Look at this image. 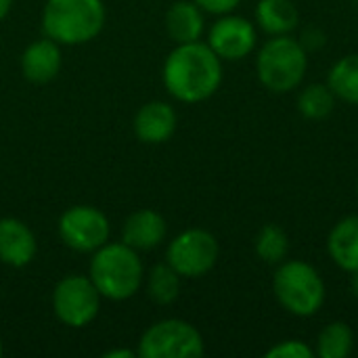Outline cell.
Here are the masks:
<instances>
[{"label":"cell","instance_id":"cell-22","mask_svg":"<svg viewBox=\"0 0 358 358\" xmlns=\"http://www.w3.org/2000/svg\"><path fill=\"white\" fill-rule=\"evenodd\" d=\"M180 275L168 264H155L147 277V294L155 304H172L180 294Z\"/></svg>","mask_w":358,"mask_h":358},{"label":"cell","instance_id":"cell-5","mask_svg":"<svg viewBox=\"0 0 358 358\" xmlns=\"http://www.w3.org/2000/svg\"><path fill=\"white\" fill-rule=\"evenodd\" d=\"M273 292L283 310L300 319L315 317L327 298L321 273L304 260H285L277 264Z\"/></svg>","mask_w":358,"mask_h":358},{"label":"cell","instance_id":"cell-28","mask_svg":"<svg viewBox=\"0 0 358 358\" xmlns=\"http://www.w3.org/2000/svg\"><path fill=\"white\" fill-rule=\"evenodd\" d=\"M0 355H2V340H0Z\"/></svg>","mask_w":358,"mask_h":358},{"label":"cell","instance_id":"cell-23","mask_svg":"<svg viewBox=\"0 0 358 358\" xmlns=\"http://www.w3.org/2000/svg\"><path fill=\"white\" fill-rule=\"evenodd\" d=\"M266 358H313L315 350L304 340H283L266 350Z\"/></svg>","mask_w":358,"mask_h":358},{"label":"cell","instance_id":"cell-17","mask_svg":"<svg viewBox=\"0 0 358 358\" xmlns=\"http://www.w3.org/2000/svg\"><path fill=\"white\" fill-rule=\"evenodd\" d=\"M254 17L256 27L268 36H287L300 23V10L294 0H260Z\"/></svg>","mask_w":358,"mask_h":358},{"label":"cell","instance_id":"cell-14","mask_svg":"<svg viewBox=\"0 0 358 358\" xmlns=\"http://www.w3.org/2000/svg\"><path fill=\"white\" fill-rule=\"evenodd\" d=\"M61 63L63 59H61L59 42L50 38L31 42L21 55V71L25 80L34 84H46L55 80L57 73L61 71Z\"/></svg>","mask_w":358,"mask_h":358},{"label":"cell","instance_id":"cell-1","mask_svg":"<svg viewBox=\"0 0 358 358\" xmlns=\"http://www.w3.org/2000/svg\"><path fill=\"white\" fill-rule=\"evenodd\" d=\"M222 84V59L203 42L176 44L164 63V86L182 103H201Z\"/></svg>","mask_w":358,"mask_h":358},{"label":"cell","instance_id":"cell-8","mask_svg":"<svg viewBox=\"0 0 358 358\" xmlns=\"http://www.w3.org/2000/svg\"><path fill=\"white\" fill-rule=\"evenodd\" d=\"M52 310L57 319L73 329L90 325L101 310V294L90 277L69 275L52 292Z\"/></svg>","mask_w":358,"mask_h":358},{"label":"cell","instance_id":"cell-11","mask_svg":"<svg viewBox=\"0 0 358 358\" xmlns=\"http://www.w3.org/2000/svg\"><path fill=\"white\" fill-rule=\"evenodd\" d=\"M38 243L34 231L17 218H0V262L21 268L36 256Z\"/></svg>","mask_w":358,"mask_h":358},{"label":"cell","instance_id":"cell-12","mask_svg":"<svg viewBox=\"0 0 358 358\" xmlns=\"http://www.w3.org/2000/svg\"><path fill=\"white\" fill-rule=\"evenodd\" d=\"M176 111L164 101L145 103L134 115V132L147 145H162L176 132Z\"/></svg>","mask_w":358,"mask_h":358},{"label":"cell","instance_id":"cell-29","mask_svg":"<svg viewBox=\"0 0 358 358\" xmlns=\"http://www.w3.org/2000/svg\"><path fill=\"white\" fill-rule=\"evenodd\" d=\"M357 195H358V185H357Z\"/></svg>","mask_w":358,"mask_h":358},{"label":"cell","instance_id":"cell-6","mask_svg":"<svg viewBox=\"0 0 358 358\" xmlns=\"http://www.w3.org/2000/svg\"><path fill=\"white\" fill-rule=\"evenodd\" d=\"M203 352V336L182 319H164L151 325L138 342V357L143 358H199Z\"/></svg>","mask_w":358,"mask_h":358},{"label":"cell","instance_id":"cell-19","mask_svg":"<svg viewBox=\"0 0 358 358\" xmlns=\"http://www.w3.org/2000/svg\"><path fill=\"white\" fill-rule=\"evenodd\" d=\"M355 348V334L348 323L334 321L325 325L317 338L315 355L319 358H348Z\"/></svg>","mask_w":358,"mask_h":358},{"label":"cell","instance_id":"cell-16","mask_svg":"<svg viewBox=\"0 0 358 358\" xmlns=\"http://www.w3.org/2000/svg\"><path fill=\"white\" fill-rule=\"evenodd\" d=\"M206 29L203 10L193 0H178L166 13V31L176 44L197 42Z\"/></svg>","mask_w":358,"mask_h":358},{"label":"cell","instance_id":"cell-9","mask_svg":"<svg viewBox=\"0 0 358 358\" xmlns=\"http://www.w3.org/2000/svg\"><path fill=\"white\" fill-rule=\"evenodd\" d=\"M61 241L76 252H96L109 241L107 216L92 206H73L59 220Z\"/></svg>","mask_w":358,"mask_h":358},{"label":"cell","instance_id":"cell-10","mask_svg":"<svg viewBox=\"0 0 358 358\" xmlns=\"http://www.w3.org/2000/svg\"><path fill=\"white\" fill-rule=\"evenodd\" d=\"M258 44V29L245 17L239 15H220V19L210 27L208 46L222 61H241L254 52Z\"/></svg>","mask_w":358,"mask_h":358},{"label":"cell","instance_id":"cell-7","mask_svg":"<svg viewBox=\"0 0 358 358\" xmlns=\"http://www.w3.org/2000/svg\"><path fill=\"white\" fill-rule=\"evenodd\" d=\"M220 248L216 237L206 229H187L176 235L166 252V262L182 279L206 277L218 262Z\"/></svg>","mask_w":358,"mask_h":358},{"label":"cell","instance_id":"cell-24","mask_svg":"<svg viewBox=\"0 0 358 358\" xmlns=\"http://www.w3.org/2000/svg\"><path fill=\"white\" fill-rule=\"evenodd\" d=\"M203 13H210V15H229V13H233L239 4H241V0H193Z\"/></svg>","mask_w":358,"mask_h":358},{"label":"cell","instance_id":"cell-18","mask_svg":"<svg viewBox=\"0 0 358 358\" xmlns=\"http://www.w3.org/2000/svg\"><path fill=\"white\" fill-rule=\"evenodd\" d=\"M327 86L340 101L358 107V52L346 55L331 65Z\"/></svg>","mask_w":358,"mask_h":358},{"label":"cell","instance_id":"cell-21","mask_svg":"<svg viewBox=\"0 0 358 358\" xmlns=\"http://www.w3.org/2000/svg\"><path fill=\"white\" fill-rule=\"evenodd\" d=\"M254 250L262 262L277 266V264L285 262L289 256V237L279 224L268 222L258 231L256 241H254Z\"/></svg>","mask_w":358,"mask_h":358},{"label":"cell","instance_id":"cell-26","mask_svg":"<svg viewBox=\"0 0 358 358\" xmlns=\"http://www.w3.org/2000/svg\"><path fill=\"white\" fill-rule=\"evenodd\" d=\"M10 4H13V0H0V21L8 15V10H10Z\"/></svg>","mask_w":358,"mask_h":358},{"label":"cell","instance_id":"cell-27","mask_svg":"<svg viewBox=\"0 0 358 358\" xmlns=\"http://www.w3.org/2000/svg\"><path fill=\"white\" fill-rule=\"evenodd\" d=\"M350 275H352V283H350L352 285V294H355V298L358 300V271L350 273Z\"/></svg>","mask_w":358,"mask_h":358},{"label":"cell","instance_id":"cell-15","mask_svg":"<svg viewBox=\"0 0 358 358\" xmlns=\"http://www.w3.org/2000/svg\"><path fill=\"white\" fill-rule=\"evenodd\" d=\"M327 252L338 268L358 271V214H350L334 224L327 237Z\"/></svg>","mask_w":358,"mask_h":358},{"label":"cell","instance_id":"cell-4","mask_svg":"<svg viewBox=\"0 0 358 358\" xmlns=\"http://www.w3.org/2000/svg\"><path fill=\"white\" fill-rule=\"evenodd\" d=\"M308 71V50L292 34L271 36L256 55V73L260 84L275 92L287 94L296 90Z\"/></svg>","mask_w":358,"mask_h":358},{"label":"cell","instance_id":"cell-25","mask_svg":"<svg viewBox=\"0 0 358 358\" xmlns=\"http://www.w3.org/2000/svg\"><path fill=\"white\" fill-rule=\"evenodd\" d=\"M105 358H134V352L132 350H111L105 355Z\"/></svg>","mask_w":358,"mask_h":358},{"label":"cell","instance_id":"cell-13","mask_svg":"<svg viewBox=\"0 0 358 358\" xmlns=\"http://www.w3.org/2000/svg\"><path fill=\"white\" fill-rule=\"evenodd\" d=\"M168 233L166 218L155 210H138L130 214L122 229V241L136 252L157 248Z\"/></svg>","mask_w":358,"mask_h":358},{"label":"cell","instance_id":"cell-3","mask_svg":"<svg viewBox=\"0 0 358 358\" xmlns=\"http://www.w3.org/2000/svg\"><path fill=\"white\" fill-rule=\"evenodd\" d=\"M103 25V0H46L42 10V29L46 38L67 46L94 40Z\"/></svg>","mask_w":358,"mask_h":358},{"label":"cell","instance_id":"cell-20","mask_svg":"<svg viewBox=\"0 0 358 358\" xmlns=\"http://www.w3.org/2000/svg\"><path fill=\"white\" fill-rule=\"evenodd\" d=\"M336 101H338V96L327 86V82L325 84L315 82V84H308L302 88V92L298 96V111L302 113L304 120L321 122L334 113Z\"/></svg>","mask_w":358,"mask_h":358},{"label":"cell","instance_id":"cell-2","mask_svg":"<svg viewBox=\"0 0 358 358\" xmlns=\"http://www.w3.org/2000/svg\"><path fill=\"white\" fill-rule=\"evenodd\" d=\"M145 268L143 262L130 245L105 243L92 252L90 260V281L99 289L101 298L122 302L132 298L143 285Z\"/></svg>","mask_w":358,"mask_h":358}]
</instances>
